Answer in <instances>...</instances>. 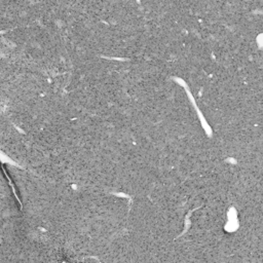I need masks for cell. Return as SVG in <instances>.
Masks as SVG:
<instances>
[]
</instances>
